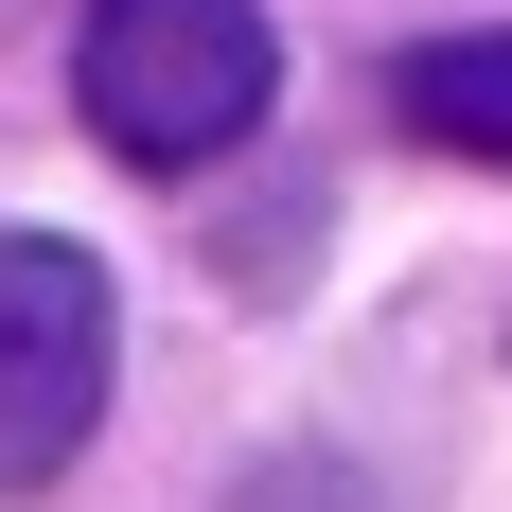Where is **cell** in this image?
I'll list each match as a JSON object with an SVG mask.
<instances>
[{"label":"cell","mask_w":512,"mask_h":512,"mask_svg":"<svg viewBox=\"0 0 512 512\" xmlns=\"http://www.w3.org/2000/svg\"><path fill=\"white\" fill-rule=\"evenodd\" d=\"M71 106H89L106 159L195 177V159H230L265 106H283V36H265V0H89Z\"/></svg>","instance_id":"1"},{"label":"cell","mask_w":512,"mask_h":512,"mask_svg":"<svg viewBox=\"0 0 512 512\" xmlns=\"http://www.w3.org/2000/svg\"><path fill=\"white\" fill-rule=\"evenodd\" d=\"M106 371H124V301L71 230H0V495L71 477V442L106 424Z\"/></svg>","instance_id":"2"},{"label":"cell","mask_w":512,"mask_h":512,"mask_svg":"<svg viewBox=\"0 0 512 512\" xmlns=\"http://www.w3.org/2000/svg\"><path fill=\"white\" fill-rule=\"evenodd\" d=\"M389 106H407L424 142H460V159H512V36H424L389 71Z\"/></svg>","instance_id":"3"}]
</instances>
